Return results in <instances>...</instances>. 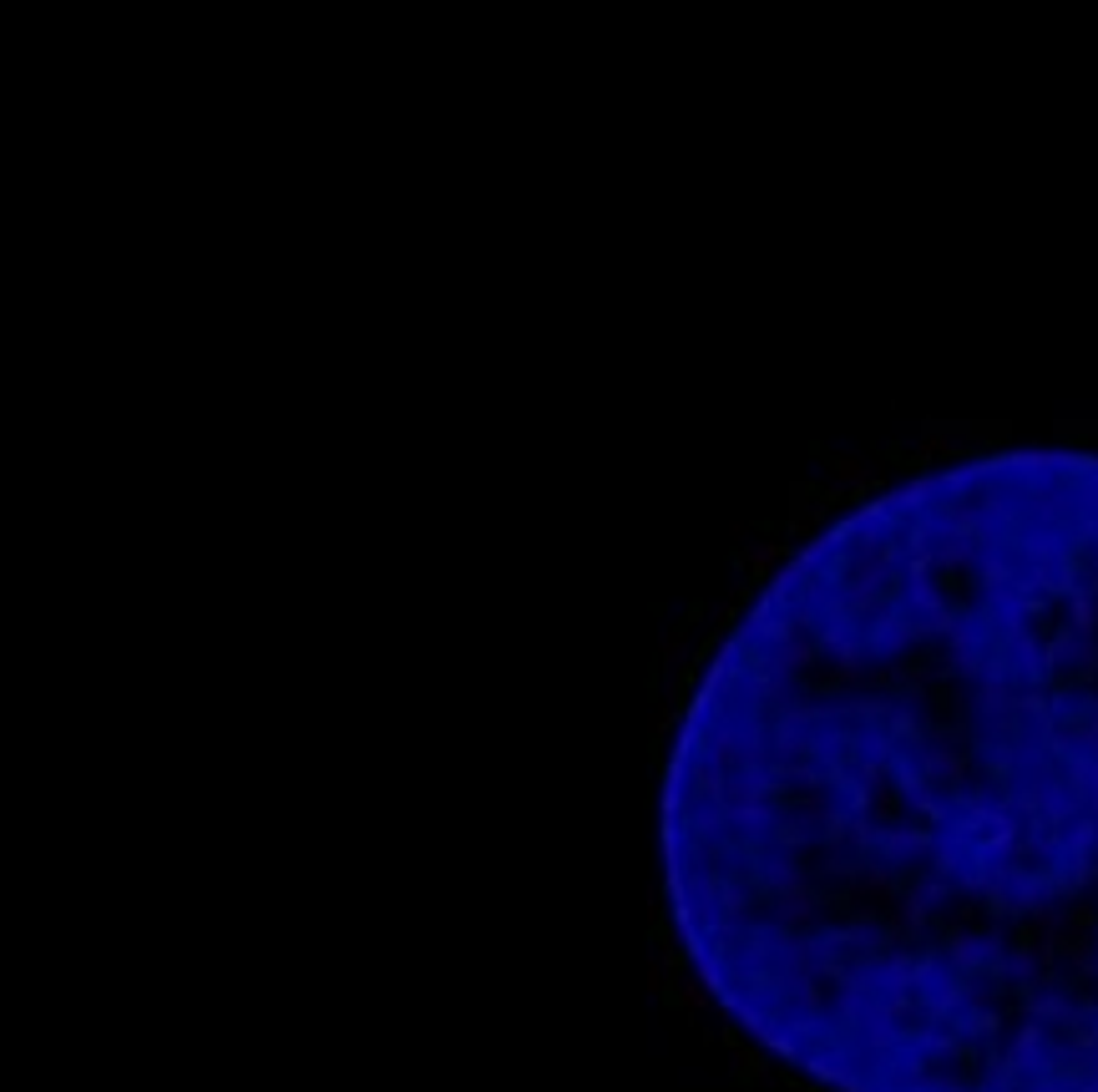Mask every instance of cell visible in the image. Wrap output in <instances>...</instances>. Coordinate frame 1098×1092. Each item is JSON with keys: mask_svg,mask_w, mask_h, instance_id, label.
<instances>
[{"mask_svg": "<svg viewBox=\"0 0 1098 1092\" xmlns=\"http://www.w3.org/2000/svg\"><path fill=\"white\" fill-rule=\"evenodd\" d=\"M668 895L719 1007L836 1092H1098V455L866 501L679 729Z\"/></svg>", "mask_w": 1098, "mask_h": 1092, "instance_id": "obj_1", "label": "cell"}]
</instances>
